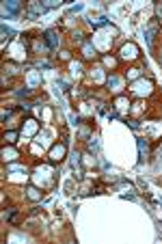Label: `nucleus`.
Segmentation results:
<instances>
[{"label": "nucleus", "instance_id": "obj_1", "mask_svg": "<svg viewBox=\"0 0 162 244\" xmlns=\"http://www.w3.org/2000/svg\"><path fill=\"white\" fill-rule=\"evenodd\" d=\"M7 7H9V11H11V13L17 11V4H15V2H7Z\"/></svg>", "mask_w": 162, "mask_h": 244}]
</instances>
